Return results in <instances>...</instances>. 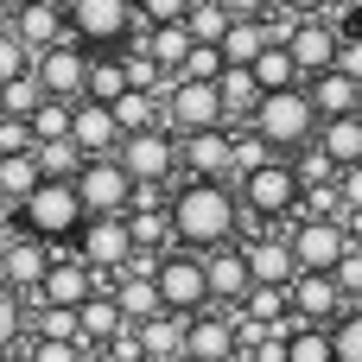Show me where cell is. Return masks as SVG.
Listing matches in <instances>:
<instances>
[{
    "label": "cell",
    "mask_w": 362,
    "mask_h": 362,
    "mask_svg": "<svg viewBox=\"0 0 362 362\" xmlns=\"http://www.w3.org/2000/svg\"><path fill=\"white\" fill-rule=\"evenodd\" d=\"M172 223H178V248H197V255L229 248L248 223L235 178H178L172 185Z\"/></svg>",
    "instance_id": "obj_1"
},
{
    "label": "cell",
    "mask_w": 362,
    "mask_h": 362,
    "mask_svg": "<svg viewBox=\"0 0 362 362\" xmlns=\"http://www.w3.org/2000/svg\"><path fill=\"white\" fill-rule=\"evenodd\" d=\"M248 127H255V134H261V140H267L280 159H299L305 146H318V127H325V115H318L312 89H267Z\"/></svg>",
    "instance_id": "obj_2"
},
{
    "label": "cell",
    "mask_w": 362,
    "mask_h": 362,
    "mask_svg": "<svg viewBox=\"0 0 362 362\" xmlns=\"http://www.w3.org/2000/svg\"><path fill=\"white\" fill-rule=\"evenodd\" d=\"M235 191H242L248 223H261V229H286V223L305 216V185H299V165L293 159H267V165L242 172Z\"/></svg>",
    "instance_id": "obj_3"
},
{
    "label": "cell",
    "mask_w": 362,
    "mask_h": 362,
    "mask_svg": "<svg viewBox=\"0 0 362 362\" xmlns=\"http://www.w3.org/2000/svg\"><path fill=\"white\" fill-rule=\"evenodd\" d=\"M83 223H89V210H83L76 178H45V185L19 204V229H32V235H45V242H76Z\"/></svg>",
    "instance_id": "obj_4"
},
{
    "label": "cell",
    "mask_w": 362,
    "mask_h": 362,
    "mask_svg": "<svg viewBox=\"0 0 362 362\" xmlns=\"http://www.w3.org/2000/svg\"><path fill=\"white\" fill-rule=\"evenodd\" d=\"M140 32H146L140 0H76L70 6V38L89 51H127Z\"/></svg>",
    "instance_id": "obj_5"
},
{
    "label": "cell",
    "mask_w": 362,
    "mask_h": 362,
    "mask_svg": "<svg viewBox=\"0 0 362 362\" xmlns=\"http://www.w3.org/2000/svg\"><path fill=\"white\" fill-rule=\"evenodd\" d=\"M286 242H293V255H299V267L305 274H337V261L356 248V223H344V216H299V223H286Z\"/></svg>",
    "instance_id": "obj_6"
},
{
    "label": "cell",
    "mask_w": 362,
    "mask_h": 362,
    "mask_svg": "<svg viewBox=\"0 0 362 362\" xmlns=\"http://www.w3.org/2000/svg\"><path fill=\"white\" fill-rule=\"evenodd\" d=\"M76 191H83V210H89V216H127L140 178L127 172L121 153H89V165L76 172Z\"/></svg>",
    "instance_id": "obj_7"
},
{
    "label": "cell",
    "mask_w": 362,
    "mask_h": 362,
    "mask_svg": "<svg viewBox=\"0 0 362 362\" xmlns=\"http://www.w3.org/2000/svg\"><path fill=\"white\" fill-rule=\"evenodd\" d=\"M159 299H165L172 318H197V312L216 305V299H210V267H204L197 248H172V255L159 261Z\"/></svg>",
    "instance_id": "obj_8"
},
{
    "label": "cell",
    "mask_w": 362,
    "mask_h": 362,
    "mask_svg": "<svg viewBox=\"0 0 362 362\" xmlns=\"http://www.w3.org/2000/svg\"><path fill=\"white\" fill-rule=\"evenodd\" d=\"M165 127H172V134L229 127V115H223V89H216V83H197V76H172V83H165Z\"/></svg>",
    "instance_id": "obj_9"
},
{
    "label": "cell",
    "mask_w": 362,
    "mask_h": 362,
    "mask_svg": "<svg viewBox=\"0 0 362 362\" xmlns=\"http://www.w3.org/2000/svg\"><path fill=\"white\" fill-rule=\"evenodd\" d=\"M70 248H76L102 280H115V274L140 255V242H134V223H127V216H89V223L76 229V242H70Z\"/></svg>",
    "instance_id": "obj_10"
},
{
    "label": "cell",
    "mask_w": 362,
    "mask_h": 362,
    "mask_svg": "<svg viewBox=\"0 0 362 362\" xmlns=\"http://www.w3.org/2000/svg\"><path fill=\"white\" fill-rule=\"evenodd\" d=\"M32 70H38L45 95L83 102V95H89V70H95V51H89V45H76V38H57L51 51H38V57H32Z\"/></svg>",
    "instance_id": "obj_11"
},
{
    "label": "cell",
    "mask_w": 362,
    "mask_h": 362,
    "mask_svg": "<svg viewBox=\"0 0 362 362\" xmlns=\"http://www.w3.org/2000/svg\"><path fill=\"white\" fill-rule=\"evenodd\" d=\"M121 159L140 185H178L185 178V159H178V134L172 127H146V134H127L121 140Z\"/></svg>",
    "instance_id": "obj_12"
},
{
    "label": "cell",
    "mask_w": 362,
    "mask_h": 362,
    "mask_svg": "<svg viewBox=\"0 0 362 362\" xmlns=\"http://www.w3.org/2000/svg\"><path fill=\"white\" fill-rule=\"evenodd\" d=\"M344 32H350V25H337V19H325V13H305V19H293L280 38H286V45H293V57L305 64V76H318V70H331V64H337Z\"/></svg>",
    "instance_id": "obj_13"
},
{
    "label": "cell",
    "mask_w": 362,
    "mask_h": 362,
    "mask_svg": "<svg viewBox=\"0 0 362 362\" xmlns=\"http://www.w3.org/2000/svg\"><path fill=\"white\" fill-rule=\"evenodd\" d=\"M185 356H197V362H235V356H242V331H235V312L210 305V312L185 318Z\"/></svg>",
    "instance_id": "obj_14"
},
{
    "label": "cell",
    "mask_w": 362,
    "mask_h": 362,
    "mask_svg": "<svg viewBox=\"0 0 362 362\" xmlns=\"http://www.w3.org/2000/svg\"><path fill=\"white\" fill-rule=\"evenodd\" d=\"M178 159H185V178H235V127L178 134Z\"/></svg>",
    "instance_id": "obj_15"
},
{
    "label": "cell",
    "mask_w": 362,
    "mask_h": 362,
    "mask_svg": "<svg viewBox=\"0 0 362 362\" xmlns=\"http://www.w3.org/2000/svg\"><path fill=\"white\" fill-rule=\"evenodd\" d=\"M57 242H45V235H32V229H19L13 235V248H6V267H0V280L13 286V293H25V299H38V286H45V274H51V255Z\"/></svg>",
    "instance_id": "obj_16"
},
{
    "label": "cell",
    "mask_w": 362,
    "mask_h": 362,
    "mask_svg": "<svg viewBox=\"0 0 362 362\" xmlns=\"http://www.w3.org/2000/svg\"><path fill=\"white\" fill-rule=\"evenodd\" d=\"M204 267H210V299H216L223 312H235V305L255 293V267H248V248H242V242L210 248V255H204Z\"/></svg>",
    "instance_id": "obj_17"
},
{
    "label": "cell",
    "mask_w": 362,
    "mask_h": 362,
    "mask_svg": "<svg viewBox=\"0 0 362 362\" xmlns=\"http://www.w3.org/2000/svg\"><path fill=\"white\" fill-rule=\"evenodd\" d=\"M95 293H102V274H95L76 248H70V255H57V261H51V274H45V286H38V299H45V305H89Z\"/></svg>",
    "instance_id": "obj_18"
},
{
    "label": "cell",
    "mask_w": 362,
    "mask_h": 362,
    "mask_svg": "<svg viewBox=\"0 0 362 362\" xmlns=\"http://www.w3.org/2000/svg\"><path fill=\"white\" fill-rule=\"evenodd\" d=\"M248 248V267H255V286H293L305 267H299V255H293V242H286V229H267V235H248L242 242Z\"/></svg>",
    "instance_id": "obj_19"
},
{
    "label": "cell",
    "mask_w": 362,
    "mask_h": 362,
    "mask_svg": "<svg viewBox=\"0 0 362 362\" xmlns=\"http://www.w3.org/2000/svg\"><path fill=\"white\" fill-rule=\"evenodd\" d=\"M344 312H350V299H344L337 274H299V280H293V318H305V325H337Z\"/></svg>",
    "instance_id": "obj_20"
},
{
    "label": "cell",
    "mask_w": 362,
    "mask_h": 362,
    "mask_svg": "<svg viewBox=\"0 0 362 362\" xmlns=\"http://www.w3.org/2000/svg\"><path fill=\"white\" fill-rule=\"evenodd\" d=\"M6 25H13L32 51H51L57 38H70V13H64V6H51V0H32V6L6 13Z\"/></svg>",
    "instance_id": "obj_21"
},
{
    "label": "cell",
    "mask_w": 362,
    "mask_h": 362,
    "mask_svg": "<svg viewBox=\"0 0 362 362\" xmlns=\"http://www.w3.org/2000/svg\"><path fill=\"white\" fill-rule=\"evenodd\" d=\"M70 140H76L83 153H121L127 134H121V121H115L108 102H89V95H83V102H76V127H70Z\"/></svg>",
    "instance_id": "obj_22"
},
{
    "label": "cell",
    "mask_w": 362,
    "mask_h": 362,
    "mask_svg": "<svg viewBox=\"0 0 362 362\" xmlns=\"http://www.w3.org/2000/svg\"><path fill=\"white\" fill-rule=\"evenodd\" d=\"M140 45H146V57L165 70V76H178L185 64H191V51H197V38H191V25L178 19V25H146L140 32Z\"/></svg>",
    "instance_id": "obj_23"
},
{
    "label": "cell",
    "mask_w": 362,
    "mask_h": 362,
    "mask_svg": "<svg viewBox=\"0 0 362 362\" xmlns=\"http://www.w3.org/2000/svg\"><path fill=\"white\" fill-rule=\"evenodd\" d=\"M108 293L121 299L127 325H146V318H159V312H165V299H159V274H115V280H108Z\"/></svg>",
    "instance_id": "obj_24"
},
{
    "label": "cell",
    "mask_w": 362,
    "mask_h": 362,
    "mask_svg": "<svg viewBox=\"0 0 362 362\" xmlns=\"http://www.w3.org/2000/svg\"><path fill=\"white\" fill-rule=\"evenodd\" d=\"M305 89H312V102H318V115H325V121L356 115V108H362V83H356V76H344L337 64H331V70H318Z\"/></svg>",
    "instance_id": "obj_25"
},
{
    "label": "cell",
    "mask_w": 362,
    "mask_h": 362,
    "mask_svg": "<svg viewBox=\"0 0 362 362\" xmlns=\"http://www.w3.org/2000/svg\"><path fill=\"white\" fill-rule=\"evenodd\" d=\"M216 89H223V115H229V127H248L255 121V108H261V83H255V70H242V64H229L223 76H216Z\"/></svg>",
    "instance_id": "obj_26"
},
{
    "label": "cell",
    "mask_w": 362,
    "mask_h": 362,
    "mask_svg": "<svg viewBox=\"0 0 362 362\" xmlns=\"http://www.w3.org/2000/svg\"><path fill=\"white\" fill-rule=\"evenodd\" d=\"M255 83H261V89H305L312 76H305V64L293 57V45H286V38H274V45L255 57Z\"/></svg>",
    "instance_id": "obj_27"
},
{
    "label": "cell",
    "mask_w": 362,
    "mask_h": 362,
    "mask_svg": "<svg viewBox=\"0 0 362 362\" xmlns=\"http://www.w3.org/2000/svg\"><path fill=\"white\" fill-rule=\"evenodd\" d=\"M121 331H127V312H121V299L102 286V293L83 305V344H89V350H102V344H115Z\"/></svg>",
    "instance_id": "obj_28"
},
{
    "label": "cell",
    "mask_w": 362,
    "mask_h": 362,
    "mask_svg": "<svg viewBox=\"0 0 362 362\" xmlns=\"http://www.w3.org/2000/svg\"><path fill=\"white\" fill-rule=\"evenodd\" d=\"M267 45H274V25H267V19H235V25H229V38H223L216 51H223V64L255 70V57H261Z\"/></svg>",
    "instance_id": "obj_29"
},
{
    "label": "cell",
    "mask_w": 362,
    "mask_h": 362,
    "mask_svg": "<svg viewBox=\"0 0 362 362\" xmlns=\"http://www.w3.org/2000/svg\"><path fill=\"white\" fill-rule=\"evenodd\" d=\"M134 337H140V350H146L153 362H172V356H185V318H172V312H159V318L134 325Z\"/></svg>",
    "instance_id": "obj_30"
},
{
    "label": "cell",
    "mask_w": 362,
    "mask_h": 362,
    "mask_svg": "<svg viewBox=\"0 0 362 362\" xmlns=\"http://www.w3.org/2000/svg\"><path fill=\"white\" fill-rule=\"evenodd\" d=\"M134 89V70L121 51H95V70H89V102H121Z\"/></svg>",
    "instance_id": "obj_31"
},
{
    "label": "cell",
    "mask_w": 362,
    "mask_h": 362,
    "mask_svg": "<svg viewBox=\"0 0 362 362\" xmlns=\"http://www.w3.org/2000/svg\"><path fill=\"white\" fill-rule=\"evenodd\" d=\"M38 185H45V165H38V153H0V197L25 204Z\"/></svg>",
    "instance_id": "obj_32"
},
{
    "label": "cell",
    "mask_w": 362,
    "mask_h": 362,
    "mask_svg": "<svg viewBox=\"0 0 362 362\" xmlns=\"http://www.w3.org/2000/svg\"><path fill=\"white\" fill-rule=\"evenodd\" d=\"M318 146H325L337 165H362V108H356V115L325 121V127H318Z\"/></svg>",
    "instance_id": "obj_33"
},
{
    "label": "cell",
    "mask_w": 362,
    "mask_h": 362,
    "mask_svg": "<svg viewBox=\"0 0 362 362\" xmlns=\"http://www.w3.org/2000/svg\"><path fill=\"white\" fill-rule=\"evenodd\" d=\"M286 344H293V362H337L331 325H305V318H293V325H286Z\"/></svg>",
    "instance_id": "obj_34"
},
{
    "label": "cell",
    "mask_w": 362,
    "mask_h": 362,
    "mask_svg": "<svg viewBox=\"0 0 362 362\" xmlns=\"http://www.w3.org/2000/svg\"><path fill=\"white\" fill-rule=\"evenodd\" d=\"M32 337H83V305H45V299H32Z\"/></svg>",
    "instance_id": "obj_35"
},
{
    "label": "cell",
    "mask_w": 362,
    "mask_h": 362,
    "mask_svg": "<svg viewBox=\"0 0 362 362\" xmlns=\"http://www.w3.org/2000/svg\"><path fill=\"white\" fill-rule=\"evenodd\" d=\"M185 25H191V38H197V45H223V38H229V25H235V13H229V0H197Z\"/></svg>",
    "instance_id": "obj_36"
},
{
    "label": "cell",
    "mask_w": 362,
    "mask_h": 362,
    "mask_svg": "<svg viewBox=\"0 0 362 362\" xmlns=\"http://www.w3.org/2000/svg\"><path fill=\"white\" fill-rule=\"evenodd\" d=\"M25 337H32V305H25V293H13L0 280V350L25 344Z\"/></svg>",
    "instance_id": "obj_37"
},
{
    "label": "cell",
    "mask_w": 362,
    "mask_h": 362,
    "mask_svg": "<svg viewBox=\"0 0 362 362\" xmlns=\"http://www.w3.org/2000/svg\"><path fill=\"white\" fill-rule=\"evenodd\" d=\"M32 153H38V165H45V178H76V172L89 165V153H83L76 140H38Z\"/></svg>",
    "instance_id": "obj_38"
},
{
    "label": "cell",
    "mask_w": 362,
    "mask_h": 362,
    "mask_svg": "<svg viewBox=\"0 0 362 362\" xmlns=\"http://www.w3.org/2000/svg\"><path fill=\"white\" fill-rule=\"evenodd\" d=\"M0 108H6V115H19V121H32V115L45 108V83H38V70H25L19 83H6V89H0Z\"/></svg>",
    "instance_id": "obj_39"
},
{
    "label": "cell",
    "mask_w": 362,
    "mask_h": 362,
    "mask_svg": "<svg viewBox=\"0 0 362 362\" xmlns=\"http://www.w3.org/2000/svg\"><path fill=\"white\" fill-rule=\"evenodd\" d=\"M32 57H38V51H32L13 25H0V89H6V83H19V76L32 70Z\"/></svg>",
    "instance_id": "obj_40"
},
{
    "label": "cell",
    "mask_w": 362,
    "mask_h": 362,
    "mask_svg": "<svg viewBox=\"0 0 362 362\" xmlns=\"http://www.w3.org/2000/svg\"><path fill=\"white\" fill-rule=\"evenodd\" d=\"M331 344H337V362H362V305H350L331 325Z\"/></svg>",
    "instance_id": "obj_41"
},
{
    "label": "cell",
    "mask_w": 362,
    "mask_h": 362,
    "mask_svg": "<svg viewBox=\"0 0 362 362\" xmlns=\"http://www.w3.org/2000/svg\"><path fill=\"white\" fill-rule=\"evenodd\" d=\"M267 159H280V153H274L255 127H235V178H242V172H255V165H267Z\"/></svg>",
    "instance_id": "obj_42"
},
{
    "label": "cell",
    "mask_w": 362,
    "mask_h": 362,
    "mask_svg": "<svg viewBox=\"0 0 362 362\" xmlns=\"http://www.w3.org/2000/svg\"><path fill=\"white\" fill-rule=\"evenodd\" d=\"M293 165H299V185H337V172H344V165H337L325 146H305Z\"/></svg>",
    "instance_id": "obj_43"
},
{
    "label": "cell",
    "mask_w": 362,
    "mask_h": 362,
    "mask_svg": "<svg viewBox=\"0 0 362 362\" xmlns=\"http://www.w3.org/2000/svg\"><path fill=\"white\" fill-rule=\"evenodd\" d=\"M32 362H89L83 337H32Z\"/></svg>",
    "instance_id": "obj_44"
},
{
    "label": "cell",
    "mask_w": 362,
    "mask_h": 362,
    "mask_svg": "<svg viewBox=\"0 0 362 362\" xmlns=\"http://www.w3.org/2000/svg\"><path fill=\"white\" fill-rule=\"evenodd\" d=\"M305 216H344V223H350L344 185H305Z\"/></svg>",
    "instance_id": "obj_45"
},
{
    "label": "cell",
    "mask_w": 362,
    "mask_h": 362,
    "mask_svg": "<svg viewBox=\"0 0 362 362\" xmlns=\"http://www.w3.org/2000/svg\"><path fill=\"white\" fill-rule=\"evenodd\" d=\"M191 6L197 0H140V19L146 25H178V19H191Z\"/></svg>",
    "instance_id": "obj_46"
},
{
    "label": "cell",
    "mask_w": 362,
    "mask_h": 362,
    "mask_svg": "<svg viewBox=\"0 0 362 362\" xmlns=\"http://www.w3.org/2000/svg\"><path fill=\"white\" fill-rule=\"evenodd\" d=\"M337 286H344V299H350V305H362V242L337 261Z\"/></svg>",
    "instance_id": "obj_47"
},
{
    "label": "cell",
    "mask_w": 362,
    "mask_h": 362,
    "mask_svg": "<svg viewBox=\"0 0 362 362\" xmlns=\"http://www.w3.org/2000/svg\"><path fill=\"white\" fill-rule=\"evenodd\" d=\"M337 70L362 83V25H350V32H344V51H337Z\"/></svg>",
    "instance_id": "obj_48"
},
{
    "label": "cell",
    "mask_w": 362,
    "mask_h": 362,
    "mask_svg": "<svg viewBox=\"0 0 362 362\" xmlns=\"http://www.w3.org/2000/svg\"><path fill=\"white\" fill-rule=\"evenodd\" d=\"M337 185H344V204H350V223L362 229V165H344V172H337Z\"/></svg>",
    "instance_id": "obj_49"
},
{
    "label": "cell",
    "mask_w": 362,
    "mask_h": 362,
    "mask_svg": "<svg viewBox=\"0 0 362 362\" xmlns=\"http://www.w3.org/2000/svg\"><path fill=\"white\" fill-rule=\"evenodd\" d=\"M229 13H235V19H274L280 0H229Z\"/></svg>",
    "instance_id": "obj_50"
},
{
    "label": "cell",
    "mask_w": 362,
    "mask_h": 362,
    "mask_svg": "<svg viewBox=\"0 0 362 362\" xmlns=\"http://www.w3.org/2000/svg\"><path fill=\"white\" fill-rule=\"evenodd\" d=\"M331 6L337 0H280V13H293V19H305V13H325L331 19Z\"/></svg>",
    "instance_id": "obj_51"
},
{
    "label": "cell",
    "mask_w": 362,
    "mask_h": 362,
    "mask_svg": "<svg viewBox=\"0 0 362 362\" xmlns=\"http://www.w3.org/2000/svg\"><path fill=\"white\" fill-rule=\"evenodd\" d=\"M13 229H19V204H13V197H0V235H13Z\"/></svg>",
    "instance_id": "obj_52"
},
{
    "label": "cell",
    "mask_w": 362,
    "mask_h": 362,
    "mask_svg": "<svg viewBox=\"0 0 362 362\" xmlns=\"http://www.w3.org/2000/svg\"><path fill=\"white\" fill-rule=\"evenodd\" d=\"M13 235H19V229H13ZM13 235H0V267H6V248H13Z\"/></svg>",
    "instance_id": "obj_53"
},
{
    "label": "cell",
    "mask_w": 362,
    "mask_h": 362,
    "mask_svg": "<svg viewBox=\"0 0 362 362\" xmlns=\"http://www.w3.org/2000/svg\"><path fill=\"white\" fill-rule=\"evenodd\" d=\"M19 6H32V0H0V13H19Z\"/></svg>",
    "instance_id": "obj_54"
},
{
    "label": "cell",
    "mask_w": 362,
    "mask_h": 362,
    "mask_svg": "<svg viewBox=\"0 0 362 362\" xmlns=\"http://www.w3.org/2000/svg\"><path fill=\"white\" fill-rule=\"evenodd\" d=\"M51 6H64V13H70V6H76V0H51Z\"/></svg>",
    "instance_id": "obj_55"
},
{
    "label": "cell",
    "mask_w": 362,
    "mask_h": 362,
    "mask_svg": "<svg viewBox=\"0 0 362 362\" xmlns=\"http://www.w3.org/2000/svg\"><path fill=\"white\" fill-rule=\"evenodd\" d=\"M235 362H255V356H248V350H242V356H235Z\"/></svg>",
    "instance_id": "obj_56"
},
{
    "label": "cell",
    "mask_w": 362,
    "mask_h": 362,
    "mask_svg": "<svg viewBox=\"0 0 362 362\" xmlns=\"http://www.w3.org/2000/svg\"><path fill=\"white\" fill-rule=\"evenodd\" d=\"M172 362H197V356H172Z\"/></svg>",
    "instance_id": "obj_57"
},
{
    "label": "cell",
    "mask_w": 362,
    "mask_h": 362,
    "mask_svg": "<svg viewBox=\"0 0 362 362\" xmlns=\"http://www.w3.org/2000/svg\"><path fill=\"white\" fill-rule=\"evenodd\" d=\"M0 121H6V108H0Z\"/></svg>",
    "instance_id": "obj_58"
},
{
    "label": "cell",
    "mask_w": 362,
    "mask_h": 362,
    "mask_svg": "<svg viewBox=\"0 0 362 362\" xmlns=\"http://www.w3.org/2000/svg\"><path fill=\"white\" fill-rule=\"evenodd\" d=\"M0 25H6V13H0Z\"/></svg>",
    "instance_id": "obj_59"
},
{
    "label": "cell",
    "mask_w": 362,
    "mask_h": 362,
    "mask_svg": "<svg viewBox=\"0 0 362 362\" xmlns=\"http://www.w3.org/2000/svg\"><path fill=\"white\" fill-rule=\"evenodd\" d=\"M140 362H153V356H140Z\"/></svg>",
    "instance_id": "obj_60"
},
{
    "label": "cell",
    "mask_w": 362,
    "mask_h": 362,
    "mask_svg": "<svg viewBox=\"0 0 362 362\" xmlns=\"http://www.w3.org/2000/svg\"><path fill=\"white\" fill-rule=\"evenodd\" d=\"M356 235H362V229H356Z\"/></svg>",
    "instance_id": "obj_61"
}]
</instances>
